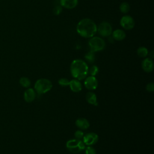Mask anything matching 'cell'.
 Returning <instances> with one entry per match:
<instances>
[{
  "mask_svg": "<svg viewBox=\"0 0 154 154\" xmlns=\"http://www.w3.org/2000/svg\"><path fill=\"white\" fill-rule=\"evenodd\" d=\"M76 31L81 37L91 38L96 33L97 26L91 19L85 18L78 22L76 26Z\"/></svg>",
  "mask_w": 154,
  "mask_h": 154,
  "instance_id": "obj_1",
  "label": "cell"
},
{
  "mask_svg": "<svg viewBox=\"0 0 154 154\" xmlns=\"http://www.w3.org/2000/svg\"><path fill=\"white\" fill-rule=\"evenodd\" d=\"M70 69L72 76L78 80L85 79L88 73V67L87 63L80 59L73 60Z\"/></svg>",
  "mask_w": 154,
  "mask_h": 154,
  "instance_id": "obj_2",
  "label": "cell"
},
{
  "mask_svg": "<svg viewBox=\"0 0 154 154\" xmlns=\"http://www.w3.org/2000/svg\"><path fill=\"white\" fill-rule=\"evenodd\" d=\"M52 87L51 81L46 78L38 79L34 84V89L38 94H44L51 90Z\"/></svg>",
  "mask_w": 154,
  "mask_h": 154,
  "instance_id": "obj_3",
  "label": "cell"
},
{
  "mask_svg": "<svg viewBox=\"0 0 154 154\" xmlns=\"http://www.w3.org/2000/svg\"><path fill=\"white\" fill-rule=\"evenodd\" d=\"M67 149L72 153H77L85 149V144L82 140L78 139H71L66 142Z\"/></svg>",
  "mask_w": 154,
  "mask_h": 154,
  "instance_id": "obj_4",
  "label": "cell"
},
{
  "mask_svg": "<svg viewBox=\"0 0 154 154\" xmlns=\"http://www.w3.org/2000/svg\"><path fill=\"white\" fill-rule=\"evenodd\" d=\"M90 51L95 52L102 51L105 47V41L99 37H92L88 41Z\"/></svg>",
  "mask_w": 154,
  "mask_h": 154,
  "instance_id": "obj_5",
  "label": "cell"
},
{
  "mask_svg": "<svg viewBox=\"0 0 154 154\" xmlns=\"http://www.w3.org/2000/svg\"><path fill=\"white\" fill-rule=\"evenodd\" d=\"M97 31L102 37H108L111 35L112 29L111 24L107 22H102L97 26Z\"/></svg>",
  "mask_w": 154,
  "mask_h": 154,
  "instance_id": "obj_6",
  "label": "cell"
},
{
  "mask_svg": "<svg viewBox=\"0 0 154 154\" xmlns=\"http://www.w3.org/2000/svg\"><path fill=\"white\" fill-rule=\"evenodd\" d=\"M120 25L125 29H132L135 26V21L134 19L128 15L123 16L120 19Z\"/></svg>",
  "mask_w": 154,
  "mask_h": 154,
  "instance_id": "obj_7",
  "label": "cell"
},
{
  "mask_svg": "<svg viewBox=\"0 0 154 154\" xmlns=\"http://www.w3.org/2000/svg\"><path fill=\"white\" fill-rule=\"evenodd\" d=\"M99 139L97 134L94 132H89L84 135L82 141L85 146H91L96 144Z\"/></svg>",
  "mask_w": 154,
  "mask_h": 154,
  "instance_id": "obj_8",
  "label": "cell"
},
{
  "mask_svg": "<svg viewBox=\"0 0 154 154\" xmlns=\"http://www.w3.org/2000/svg\"><path fill=\"white\" fill-rule=\"evenodd\" d=\"M84 85L88 90H94L97 88L98 82L95 76H89L85 78L84 81Z\"/></svg>",
  "mask_w": 154,
  "mask_h": 154,
  "instance_id": "obj_9",
  "label": "cell"
},
{
  "mask_svg": "<svg viewBox=\"0 0 154 154\" xmlns=\"http://www.w3.org/2000/svg\"><path fill=\"white\" fill-rule=\"evenodd\" d=\"M141 67L144 71L150 72L153 69V63L150 58H146L141 63Z\"/></svg>",
  "mask_w": 154,
  "mask_h": 154,
  "instance_id": "obj_10",
  "label": "cell"
},
{
  "mask_svg": "<svg viewBox=\"0 0 154 154\" xmlns=\"http://www.w3.org/2000/svg\"><path fill=\"white\" fill-rule=\"evenodd\" d=\"M35 97H36L35 91L33 88H29L26 89L24 92L23 97L25 100L26 102H32L35 99Z\"/></svg>",
  "mask_w": 154,
  "mask_h": 154,
  "instance_id": "obj_11",
  "label": "cell"
},
{
  "mask_svg": "<svg viewBox=\"0 0 154 154\" xmlns=\"http://www.w3.org/2000/svg\"><path fill=\"white\" fill-rule=\"evenodd\" d=\"M60 5L67 9L75 8L78 3V0H60Z\"/></svg>",
  "mask_w": 154,
  "mask_h": 154,
  "instance_id": "obj_12",
  "label": "cell"
},
{
  "mask_svg": "<svg viewBox=\"0 0 154 154\" xmlns=\"http://www.w3.org/2000/svg\"><path fill=\"white\" fill-rule=\"evenodd\" d=\"M70 90L73 92H79L82 90V84L79 80L76 79L70 81L69 85Z\"/></svg>",
  "mask_w": 154,
  "mask_h": 154,
  "instance_id": "obj_13",
  "label": "cell"
},
{
  "mask_svg": "<svg viewBox=\"0 0 154 154\" xmlns=\"http://www.w3.org/2000/svg\"><path fill=\"white\" fill-rule=\"evenodd\" d=\"M76 126L80 129H87L90 126V123L88 120L85 118H79L75 122Z\"/></svg>",
  "mask_w": 154,
  "mask_h": 154,
  "instance_id": "obj_14",
  "label": "cell"
},
{
  "mask_svg": "<svg viewBox=\"0 0 154 154\" xmlns=\"http://www.w3.org/2000/svg\"><path fill=\"white\" fill-rule=\"evenodd\" d=\"M112 37L113 39L117 41H122L126 37V34L122 29H117L112 32Z\"/></svg>",
  "mask_w": 154,
  "mask_h": 154,
  "instance_id": "obj_15",
  "label": "cell"
},
{
  "mask_svg": "<svg viewBox=\"0 0 154 154\" xmlns=\"http://www.w3.org/2000/svg\"><path fill=\"white\" fill-rule=\"evenodd\" d=\"M86 100L88 102V103L93 105H97V97L96 95L94 94V93L90 91L88 92L86 94Z\"/></svg>",
  "mask_w": 154,
  "mask_h": 154,
  "instance_id": "obj_16",
  "label": "cell"
},
{
  "mask_svg": "<svg viewBox=\"0 0 154 154\" xmlns=\"http://www.w3.org/2000/svg\"><path fill=\"white\" fill-rule=\"evenodd\" d=\"M137 52L139 57H143V58L147 57V55H148V50L146 48H145L144 46L139 47L137 49Z\"/></svg>",
  "mask_w": 154,
  "mask_h": 154,
  "instance_id": "obj_17",
  "label": "cell"
},
{
  "mask_svg": "<svg viewBox=\"0 0 154 154\" xmlns=\"http://www.w3.org/2000/svg\"><path fill=\"white\" fill-rule=\"evenodd\" d=\"M19 83L21 86L25 87V88H28L31 85V81L27 77H22L20 78L19 80Z\"/></svg>",
  "mask_w": 154,
  "mask_h": 154,
  "instance_id": "obj_18",
  "label": "cell"
},
{
  "mask_svg": "<svg viewBox=\"0 0 154 154\" xmlns=\"http://www.w3.org/2000/svg\"><path fill=\"white\" fill-rule=\"evenodd\" d=\"M119 8H120V10L122 13L125 14V13H127L129 11L130 5L128 2H123L120 4Z\"/></svg>",
  "mask_w": 154,
  "mask_h": 154,
  "instance_id": "obj_19",
  "label": "cell"
},
{
  "mask_svg": "<svg viewBox=\"0 0 154 154\" xmlns=\"http://www.w3.org/2000/svg\"><path fill=\"white\" fill-rule=\"evenodd\" d=\"M85 58L87 60V61L89 63H93L95 59V56L93 52L90 51L88 52L85 55Z\"/></svg>",
  "mask_w": 154,
  "mask_h": 154,
  "instance_id": "obj_20",
  "label": "cell"
},
{
  "mask_svg": "<svg viewBox=\"0 0 154 154\" xmlns=\"http://www.w3.org/2000/svg\"><path fill=\"white\" fill-rule=\"evenodd\" d=\"M98 72H99V69H98L97 66H96L95 65L92 66L90 69H88V73H89L90 76H94L95 75H96L98 73Z\"/></svg>",
  "mask_w": 154,
  "mask_h": 154,
  "instance_id": "obj_21",
  "label": "cell"
},
{
  "mask_svg": "<svg viewBox=\"0 0 154 154\" xmlns=\"http://www.w3.org/2000/svg\"><path fill=\"white\" fill-rule=\"evenodd\" d=\"M58 82L59 85H60L61 86L65 87V86H67L69 85L70 81H69L68 79H67L66 78H62L58 80Z\"/></svg>",
  "mask_w": 154,
  "mask_h": 154,
  "instance_id": "obj_22",
  "label": "cell"
},
{
  "mask_svg": "<svg viewBox=\"0 0 154 154\" xmlns=\"http://www.w3.org/2000/svg\"><path fill=\"white\" fill-rule=\"evenodd\" d=\"M85 154H96V150L91 146H88L85 148Z\"/></svg>",
  "mask_w": 154,
  "mask_h": 154,
  "instance_id": "obj_23",
  "label": "cell"
},
{
  "mask_svg": "<svg viewBox=\"0 0 154 154\" xmlns=\"http://www.w3.org/2000/svg\"><path fill=\"white\" fill-rule=\"evenodd\" d=\"M62 10V6L61 5H57L53 10V13L55 15H59L61 13Z\"/></svg>",
  "mask_w": 154,
  "mask_h": 154,
  "instance_id": "obj_24",
  "label": "cell"
},
{
  "mask_svg": "<svg viewBox=\"0 0 154 154\" xmlns=\"http://www.w3.org/2000/svg\"><path fill=\"white\" fill-rule=\"evenodd\" d=\"M84 134L83 133V132L82 131H80V130H78L76 131L75 134H74V136L75 137L76 139H78V140H81L82 139L83 137H84Z\"/></svg>",
  "mask_w": 154,
  "mask_h": 154,
  "instance_id": "obj_25",
  "label": "cell"
},
{
  "mask_svg": "<svg viewBox=\"0 0 154 154\" xmlns=\"http://www.w3.org/2000/svg\"><path fill=\"white\" fill-rule=\"evenodd\" d=\"M146 90L149 92H152L154 91V84L153 82L148 83L146 85Z\"/></svg>",
  "mask_w": 154,
  "mask_h": 154,
  "instance_id": "obj_26",
  "label": "cell"
}]
</instances>
